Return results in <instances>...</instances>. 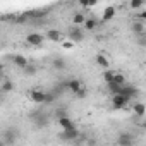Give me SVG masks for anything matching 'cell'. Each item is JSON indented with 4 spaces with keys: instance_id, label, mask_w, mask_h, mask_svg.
Here are the masks:
<instances>
[{
    "instance_id": "obj_1",
    "label": "cell",
    "mask_w": 146,
    "mask_h": 146,
    "mask_svg": "<svg viewBox=\"0 0 146 146\" xmlns=\"http://www.w3.org/2000/svg\"><path fill=\"white\" fill-rule=\"evenodd\" d=\"M69 38H70L72 41H81L84 36H83V31H81L79 28H72V29L69 31Z\"/></svg>"
},
{
    "instance_id": "obj_24",
    "label": "cell",
    "mask_w": 146,
    "mask_h": 146,
    "mask_svg": "<svg viewBox=\"0 0 146 146\" xmlns=\"http://www.w3.org/2000/svg\"><path fill=\"white\" fill-rule=\"evenodd\" d=\"M132 29H134V31H137V33H143V24H134V26H132Z\"/></svg>"
},
{
    "instance_id": "obj_16",
    "label": "cell",
    "mask_w": 146,
    "mask_h": 146,
    "mask_svg": "<svg viewBox=\"0 0 146 146\" xmlns=\"http://www.w3.org/2000/svg\"><path fill=\"white\" fill-rule=\"evenodd\" d=\"M96 62H98L102 67H107V65H108V60H107L103 55H98V57H96Z\"/></svg>"
},
{
    "instance_id": "obj_25",
    "label": "cell",
    "mask_w": 146,
    "mask_h": 146,
    "mask_svg": "<svg viewBox=\"0 0 146 146\" xmlns=\"http://www.w3.org/2000/svg\"><path fill=\"white\" fill-rule=\"evenodd\" d=\"M95 2H96V0H81V4H83V5H93Z\"/></svg>"
},
{
    "instance_id": "obj_13",
    "label": "cell",
    "mask_w": 146,
    "mask_h": 146,
    "mask_svg": "<svg viewBox=\"0 0 146 146\" xmlns=\"http://www.w3.org/2000/svg\"><path fill=\"white\" fill-rule=\"evenodd\" d=\"M134 110H136V113H137L139 117L144 115V107H143V103H136V105H134Z\"/></svg>"
},
{
    "instance_id": "obj_17",
    "label": "cell",
    "mask_w": 146,
    "mask_h": 146,
    "mask_svg": "<svg viewBox=\"0 0 146 146\" xmlns=\"http://www.w3.org/2000/svg\"><path fill=\"white\" fill-rule=\"evenodd\" d=\"M113 76H115V72H112V70H108V72H105V74H103V78H105L108 83H112V81H113Z\"/></svg>"
},
{
    "instance_id": "obj_10",
    "label": "cell",
    "mask_w": 146,
    "mask_h": 146,
    "mask_svg": "<svg viewBox=\"0 0 146 146\" xmlns=\"http://www.w3.org/2000/svg\"><path fill=\"white\" fill-rule=\"evenodd\" d=\"M58 122H60V125H62L64 129H69V127H74V125H72V122H70V120H69L67 117H60V120H58Z\"/></svg>"
},
{
    "instance_id": "obj_6",
    "label": "cell",
    "mask_w": 146,
    "mask_h": 146,
    "mask_svg": "<svg viewBox=\"0 0 146 146\" xmlns=\"http://www.w3.org/2000/svg\"><path fill=\"white\" fill-rule=\"evenodd\" d=\"M31 100L33 102H45V96H46V93L45 91H40V90H35V91H31Z\"/></svg>"
},
{
    "instance_id": "obj_15",
    "label": "cell",
    "mask_w": 146,
    "mask_h": 146,
    "mask_svg": "<svg viewBox=\"0 0 146 146\" xmlns=\"http://www.w3.org/2000/svg\"><path fill=\"white\" fill-rule=\"evenodd\" d=\"M108 88L112 90V93H119V91H120V88H122V84H117V83H108Z\"/></svg>"
},
{
    "instance_id": "obj_27",
    "label": "cell",
    "mask_w": 146,
    "mask_h": 146,
    "mask_svg": "<svg viewBox=\"0 0 146 146\" xmlns=\"http://www.w3.org/2000/svg\"><path fill=\"white\" fill-rule=\"evenodd\" d=\"M0 70H2V65H0Z\"/></svg>"
},
{
    "instance_id": "obj_21",
    "label": "cell",
    "mask_w": 146,
    "mask_h": 146,
    "mask_svg": "<svg viewBox=\"0 0 146 146\" xmlns=\"http://www.w3.org/2000/svg\"><path fill=\"white\" fill-rule=\"evenodd\" d=\"M141 4H143V0H132V2H131V7H132V9H137Z\"/></svg>"
},
{
    "instance_id": "obj_2",
    "label": "cell",
    "mask_w": 146,
    "mask_h": 146,
    "mask_svg": "<svg viewBox=\"0 0 146 146\" xmlns=\"http://www.w3.org/2000/svg\"><path fill=\"white\" fill-rule=\"evenodd\" d=\"M119 93L124 95V96H127V98H131V96H136V95H137V90L132 88V86H124V84H122V88H120Z\"/></svg>"
},
{
    "instance_id": "obj_20",
    "label": "cell",
    "mask_w": 146,
    "mask_h": 146,
    "mask_svg": "<svg viewBox=\"0 0 146 146\" xmlns=\"http://www.w3.org/2000/svg\"><path fill=\"white\" fill-rule=\"evenodd\" d=\"M74 23H76V24L84 23V16H83V14H76V16H74Z\"/></svg>"
},
{
    "instance_id": "obj_14",
    "label": "cell",
    "mask_w": 146,
    "mask_h": 146,
    "mask_svg": "<svg viewBox=\"0 0 146 146\" xmlns=\"http://www.w3.org/2000/svg\"><path fill=\"white\" fill-rule=\"evenodd\" d=\"M53 67H55V69H64V67H65V62H64L62 58H55V60H53Z\"/></svg>"
},
{
    "instance_id": "obj_5",
    "label": "cell",
    "mask_w": 146,
    "mask_h": 146,
    "mask_svg": "<svg viewBox=\"0 0 146 146\" xmlns=\"http://www.w3.org/2000/svg\"><path fill=\"white\" fill-rule=\"evenodd\" d=\"M26 41H28V43H31V45H40V43L43 41V36H41V35H38V33H31V35H28Z\"/></svg>"
},
{
    "instance_id": "obj_18",
    "label": "cell",
    "mask_w": 146,
    "mask_h": 146,
    "mask_svg": "<svg viewBox=\"0 0 146 146\" xmlns=\"http://www.w3.org/2000/svg\"><path fill=\"white\" fill-rule=\"evenodd\" d=\"M96 24H98V23H96L95 19H88V21H86V28H88V29H93V28H96Z\"/></svg>"
},
{
    "instance_id": "obj_12",
    "label": "cell",
    "mask_w": 146,
    "mask_h": 146,
    "mask_svg": "<svg viewBox=\"0 0 146 146\" xmlns=\"http://www.w3.org/2000/svg\"><path fill=\"white\" fill-rule=\"evenodd\" d=\"M131 143H132V137L127 136V134H122L119 137V144H131Z\"/></svg>"
},
{
    "instance_id": "obj_22",
    "label": "cell",
    "mask_w": 146,
    "mask_h": 146,
    "mask_svg": "<svg viewBox=\"0 0 146 146\" xmlns=\"http://www.w3.org/2000/svg\"><path fill=\"white\" fill-rule=\"evenodd\" d=\"M24 69H26V72H29V74H33V72L36 70V67H35V65H28V64L24 65Z\"/></svg>"
},
{
    "instance_id": "obj_7",
    "label": "cell",
    "mask_w": 146,
    "mask_h": 146,
    "mask_svg": "<svg viewBox=\"0 0 146 146\" xmlns=\"http://www.w3.org/2000/svg\"><path fill=\"white\" fill-rule=\"evenodd\" d=\"M127 102H129L127 96H124V95H120V93H115V98H113V105H115V107H124Z\"/></svg>"
},
{
    "instance_id": "obj_23",
    "label": "cell",
    "mask_w": 146,
    "mask_h": 146,
    "mask_svg": "<svg viewBox=\"0 0 146 146\" xmlns=\"http://www.w3.org/2000/svg\"><path fill=\"white\" fill-rule=\"evenodd\" d=\"M11 90H12V83H9V81H7V83L2 86V91H11Z\"/></svg>"
},
{
    "instance_id": "obj_9",
    "label": "cell",
    "mask_w": 146,
    "mask_h": 146,
    "mask_svg": "<svg viewBox=\"0 0 146 146\" xmlns=\"http://www.w3.org/2000/svg\"><path fill=\"white\" fill-rule=\"evenodd\" d=\"M12 62H14L16 65H19V67H23V69H24V65L28 64V62H26V58H24V57H21V55H14V57H12Z\"/></svg>"
},
{
    "instance_id": "obj_4",
    "label": "cell",
    "mask_w": 146,
    "mask_h": 146,
    "mask_svg": "<svg viewBox=\"0 0 146 146\" xmlns=\"http://www.w3.org/2000/svg\"><path fill=\"white\" fill-rule=\"evenodd\" d=\"M60 137H62V139H74V137H78V131H76L74 127H69V129H65V131L60 134Z\"/></svg>"
},
{
    "instance_id": "obj_26",
    "label": "cell",
    "mask_w": 146,
    "mask_h": 146,
    "mask_svg": "<svg viewBox=\"0 0 146 146\" xmlns=\"http://www.w3.org/2000/svg\"><path fill=\"white\" fill-rule=\"evenodd\" d=\"M0 96H2V90H0Z\"/></svg>"
},
{
    "instance_id": "obj_3",
    "label": "cell",
    "mask_w": 146,
    "mask_h": 146,
    "mask_svg": "<svg viewBox=\"0 0 146 146\" xmlns=\"http://www.w3.org/2000/svg\"><path fill=\"white\" fill-rule=\"evenodd\" d=\"M65 88H69L70 91H74V93H78V91L83 90V88H81V83H79L78 79H70V81H67V83H65Z\"/></svg>"
},
{
    "instance_id": "obj_11",
    "label": "cell",
    "mask_w": 146,
    "mask_h": 146,
    "mask_svg": "<svg viewBox=\"0 0 146 146\" xmlns=\"http://www.w3.org/2000/svg\"><path fill=\"white\" fill-rule=\"evenodd\" d=\"M62 36H64V35H62V33H58V31H50V33H48V38H50V40H53V41L62 40Z\"/></svg>"
},
{
    "instance_id": "obj_8",
    "label": "cell",
    "mask_w": 146,
    "mask_h": 146,
    "mask_svg": "<svg viewBox=\"0 0 146 146\" xmlns=\"http://www.w3.org/2000/svg\"><path fill=\"white\" fill-rule=\"evenodd\" d=\"M4 139H5L7 143H14V141L17 139V132H16V131H5V132H4Z\"/></svg>"
},
{
    "instance_id": "obj_19",
    "label": "cell",
    "mask_w": 146,
    "mask_h": 146,
    "mask_svg": "<svg viewBox=\"0 0 146 146\" xmlns=\"http://www.w3.org/2000/svg\"><path fill=\"white\" fill-rule=\"evenodd\" d=\"M113 16V9L110 7V9H107V12H105V16H103V21H107V19H110Z\"/></svg>"
}]
</instances>
